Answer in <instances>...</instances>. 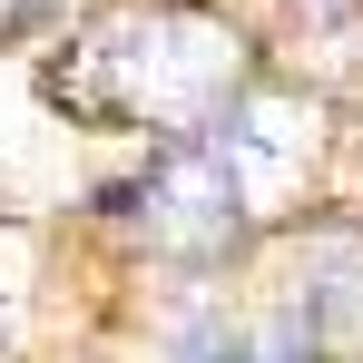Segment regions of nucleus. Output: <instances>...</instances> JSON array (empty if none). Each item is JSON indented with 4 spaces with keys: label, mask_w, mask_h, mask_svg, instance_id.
Listing matches in <instances>:
<instances>
[{
    "label": "nucleus",
    "mask_w": 363,
    "mask_h": 363,
    "mask_svg": "<svg viewBox=\"0 0 363 363\" xmlns=\"http://www.w3.org/2000/svg\"><path fill=\"white\" fill-rule=\"evenodd\" d=\"M236 89H245V30L196 0H138L50 69V99L69 118L157 128V138H196Z\"/></svg>",
    "instance_id": "nucleus-1"
},
{
    "label": "nucleus",
    "mask_w": 363,
    "mask_h": 363,
    "mask_svg": "<svg viewBox=\"0 0 363 363\" xmlns=\"http://www.w3.org/2000/svg\"><path fill=\"white\" fill-rule=\"evenodd\" d=\"M206 138V157L226 167L236 186L245 226H265V216H295L304 186H314V147H324V108L295 99V89H236L216 118L196 128Z\"/></svg>",
    "instance_id": "nucleus-2"
},
{
    "label": "nucleus",
    "mask_w": 363,
    "mask_h": 363,
    "mask_svg": "<svg viewBox=\"0 0 363 363\" xmlns=\"http://www.w3.org/2000/svg\"><path fill=\"white\" fill-rule=\"evenodd\" d=\"M118 216H128V236L147 245V255L196 265V275L245 245V206H236V186H226V167L206 157V138H167L157 167L138 186H118Z\"/></svg>",
    "instance_id": "nucleus-3"
},
{
    "label": "nucleus",
    "mask_w": 363,
    "mask_h": 363,
    "mask_svg": "<svg viewBox=\"0 0 363 363\" xmlns=\"http://www.w3.org/2000/svg\"><path fill=\"white\" fill-rule=\"evenodd\" d=\"M40 10H60V0H0V30H20V20H40Z\"/></svg>",
    "instance_id": "nucleus-4"
},
{
    "label": "nucleus",
    "mask_w": 363,
    "mask_h": 363,
    "mask_svg": "<svg viewBox=\"0 0 363 363\" xmlns=\"http://www.w3.org/2000/svg\"><path fill=\"white\" fill-rule=\"evenodd\" d=\"M304 20H344V10H363V0H295Z\"/></svg>",
    "instance_id": "nucleus-5"
}]
</instances>
